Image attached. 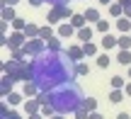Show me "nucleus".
Masks as SVG:
<instances>
[{
  "label": "nucleus",
  "instance_id": "f257e3e1",
  "mask_svg": "<svg viewBox=\"0 0 131 119\" xmlns=\"http://www.w3.org/2000/svg\"><path fill=\"white\" fill-rule=\"evenodd\" d=\"M78 63L68 56V51H49L44 49L39 56H34L29 61V71H32V83L41 92H51L56 88H61L63 83H70L78 78L75 73Z\"/></svg>",
  "mask_w": 131,
  "mask_h": 119
},
{
  "label": "nucleus",
  "instance_id": "f03ea898",
  "mask_svg": "<svg viewBox=\"0 0 131 119\" xmlns=\"http://www.w3.org/2000/svg\"><path fill=\"white\" fill-rule=\"evenodd\" d=\"M83 90H80V85L75 80L70 83H63L61 88H56V90L49 92V105L53 107V112L56 114H70V112H78L80 107H83Z\"/></svg>",
  "mask_w": 131,
  "mask_h": 119
},
{
  "label": "nucleus",
  "instance_id": "7ed1b4c3",
  "mask_svg": "<svg viewBox=\"0 0 131 119\" xmlns=\"http://www.w3.org/2000/svg\"><path fill=\"white\" fill-rule=\"evenodd\" d=\"M3 73L12 75L15 80H32V71H29V61H12V58H10V63H7V61L3 63Z\"/></svg>",
  "mask_w": 131,
  "mask_h": 119
},
{
  "label": "nucleus",
  "instance_id": "20e7f679",
  "mask_svg": "<svg viewBox=\"0 0 131 119\" xmlns=\"http://www.w3.org/2000/svg\"><path fill=\"white\" fill-rule=\"evenodd\" d=\"M73 15H75V12L68 7V3H63V5H56V7H51V10H49V15H46V22L53 27V24H58L61 19H70Z\"/></svg>",
  "mask_w": 131,
  "mask_h": 119
},
{
  "label": "nucleus",
  "instance_id": "39448f33",
  "mask_svg": "<svg viewBox=\"0 0 131 119\" xmlns=\"http://www.w3.org/2000/svg\"><path fill=\"white\" fill-rule=\"evenodd\" d=\"M0 41H3V46H10V51H15V49H22L29 41V37L24 32H10V37H3Z\"/></svg>",
  "mask_w": 131,
  "mask_h": 119
},
{
  "label": "nucleus",
  "instance_id": "423d86ee",
  "mask_svg": "<svg viewBox=\"0 0 131 119\" xmlns=\"http://www.w3.org/2000/svg\"><path fill=\"white\" fill-rule=\"evenodd\" d=\"M44 49H46V41L37 37V39H29V41H27V44L22 46V53H24L27 58H29V56L34 58V56H39V53H41Z\"/></svg>",
  "mask_w": 131,
  "mask_h": 119
},
{
  "label": "nucleus",
  "instance_id": "0eeeda50",
  "mask_svg": "<svg viewBox=\"0 0 131 119\" xmlns=\"http://www.w3.org/2000/svg\"><path fill=\"white\" fill-rule=\"evenodd\" d=\"M66 51H68V56L73 58L75 63H78V61H83V58H85V51H83V44H68V46H66Z\"/></svg>",
  "mask_w": 131,
  "mask_h": 119
},
{
  "label": "nucleus",
  "instance_id": "6e6552de",
  "mask_svg": "<svg viewBox=\"0 0 131 119\" xmlns=\"http://www.w3.org/2000/svg\"><path fill=\"white\" fill-rule=\"evenodd\" d=\"M12 83H15V78L7 75V73H3V78H0V92H3V97H7L10 92H12Z\"/></svg>",
  "mask_w": 131,
  "mask_h": 119
},
{
  "label": "nucleus",
  "instance_id": "1a4fd4ad",
  "mask_svg": "<svg viewBox=\"0 0 131 119\" xmlns=\"http://www.w3.org/2000/svg\"><path fill=\"white\" fill-rule=\"evenodd\" d=\"M75 32H78V29H75L70 22H63V24H58V29H56V34H58L61 39H70Z\"/></svg>",
  "mask_w": 131,
  "mask_h": 119
},
{
  "label": "nucleus",
  "instance_id": "9d476101",
  "mask_svg": "<svg viewBox=\"0 0 131 119\" xmlns=\"http://www.w3.org/2000/svg\"><path fill=\"white\" fill-rule=\"evenodd\" d=\"M39 92H41V90H39L32 80H24V85H22V95H24V97H29V100H32V97H37Z\"/></svg>",
  "mask_w": 131,
  "mask_h": 119
},
{
  "label": "nucleus",
  "instance_id": "9b49d317",
  "mask_svg": "<svg viewBox=\"0 0 131 119\" xmlns=\"http://www.w3.org/2000/svg\"><path fill=\"white\" fill-rule=\"evenodd\" d=\"M75 39H78V41H92V27H90V24H85L83 29H78V32H75Z\"/></svg>",
  "mask_w": 131,
  "mask_h": 119
},
{
  "label": "nucleus",
  "instance_id": "f8f14e48",
  "mask_svg": "<svg viewBox=\"0 0 131 119\" xmlns=\"http://www.w3.org/2000/svg\"><path fill=\"white\" fill-rule=\"evenodd\" d=\"M39 110H41V102H39L37 97H34V100H27V102H24V112H27V117H29V114H37Z\"/></svg>",
  "mask_w": 131,
  "mask_h": 119
},
{
  "label": "nucleus",
  "instance_id": "ddd939ff",
  "mask_svg": "<svg viewBox=\"0 0 131 119\" xmlns=\"http://www.w3.org/2000/svg\"><path fill=\"white\" fill-rule=\"evenodd\" d=\"M114 24H117L119 34H129V32H131V19H129V17H119Z\"/></svg>",
  "mask_w": 131,
  "mask_h": 119
},
{
  "label": "nucleus",
  "instance_id": "4468645a",
  "mask_svg": "<svg viewBox=\"0 0 131 119\" xmlns=\"http://www.w3.org/2000/svg\"><path fill=\"white\" fill-rule=\"evenodd\" d=\"M100 46H102L104 51L114 49V46H117V37H112V34H102V41H100Z\"/></svg>",
  "mask_w": 131,
  "mask_h": 119
},
{
  "label": "nucleus",
  "instance_id": "2eb2a0df",
  "mask_svg": "<svg viewBox=\"0 0 131 119\" xmlns=\"http://www.w3.org/2000/svg\"><path fill=\"white\" fill-rule=\"evenodd\" d=\"M61 41H63V39L56 34V37H51V39L46 41V49H49V51H63V44H61Z\"/></svg>",
  "mask_w": 131,
  "mask_h": 119
},
{
  "label": "nucleus",
  "instance_id": "dca6fc26",
  "mask_svg": "<svg viewBox=\"0 0 131 119\" xmlns=\"http://www.w3.org/2000/svg\"><path fill=\"white\" fill-rule=\"evenodd\" d=\"M117 46L124 51H131V34H119L117 37Z\"/></svg>",
  "mask_w": 131,
  "mask_h": 119
},
{
  "label": "nucleus",
  "instance_id": "f3484780",
  "mask_svg": "<svg viewBox=\"0 0 131 119\" xmlns=\"http://www.w3.org/2000/svg\"><path fill=\"white\" fill-rule=\"evenodd\" d=\"M109 85H112V90H124V88H126V78L124 75H112Z\"/></svg>",
  "mask_w": 131,
  "mask_h": 119
},
{
  "label": "nucleus",
  "instance_id": "a211bd4d",
  "mask_svg": "<svg viewBox=\"0 0 131 119\" xmlns=\"http://www.w3.org/2000/svg\"><path fill=\"white\" fill-rule=\"evenodd\" d=\"M83 15H85V19H88V22H95V24L102 19V17H100V10H97V7H88Z\"/></svg>",
  "mask_w": 131,
  "mask_h": 119
},
{
  "label": "nucleus",
  "instance_id": "6ab92c4d",
  "mask_svg": "<svg viewBox=\"0 0 131 119\" xmlns=\"http://www.w3.org/2000/svg\"><path fill=\"white\" fill-rule=\"evenodd\" d=\"M117 63H122V66H131V51H124V49H119V53H117Z\"/></svg>",
  "mask_w": 131,
  "mask_h": 119
},
{
  "label": "nucleus",
  "instance_id": "aec40b11",
  "mask_svg": "<svg viewBox=\"0 0 131 119\" xmlns=\"http://www.w3.org/2000/svg\"><path fill=\"white\" fill-rule=\"evenodd\" d=\"M0 17H3V22H12L15 17V7H10V5H3V12H0Z\"/></svg>",
  "mask_w": 131,
  "mask_h": 119
},
{
  "label": "nucleus",
  "instance_id": "412c9836",
  "mask_svg": "<svg viewBox=\"0 0 131 119\" xmlns=\"http://www.w3.org/2000/svg\"><path fill=\"white\" fill-rule=\"evenodd\" d=\"M51 37H56V32L51 29V24H44V27L39 29V39H44V41H49Z\"/></svg>",
  "mask_w": 131,
  "mask_h": 119
},
{
  "label": "nucleus",
  "instance_id": "4be33fe9",
  "mask_svg": "<svg viewBox=\"0 0 131 119\" xmlns=\"http://www.w3.org/2000/svg\"><path fill=\"white\" fill-rule=\"evenodd\" d=\"M83 51H85V58H88V56H95V58H97L100 56V53H97V44H92V41H85L83 44Z\"/></svg>",
  "mask_w": 131,
  "mask_h": 119
},
{
  "label": "nucleus",
  "instance_id": "5701e85b",
  "mask_svg": "<svg viewBox=\"0 0 131 119\" xmlns=\"http://www.w3.org/2000/svg\"><path fill=\"white\" fill-rule=\"evenodd\" d=\"M70 24H73L75 29H83L85 24H88V19H85V15L80 12V15H73V17H70Z\"/></svg>",
  "mask_w": 131,
  "mask_h": 119
},
{
  "label": "nucleus",
  "instance_id": "b1692460",
  "mask_svg": "<svg viewBox=\"0 0 131 119\" xmlns=\"http://www.w3.org/2000/svg\"><path fill=\"white\" fill-rule=\"evenodd\" d=\"M109 15H112V17H124V5L122 3H112V5H109Z\"/></svg>",
  "mask_w": 131,
  "mask_h": 119
},
{
  "label": "nucleus",
  "instance_id": "393cba45",
  "mask_svg": "<svg viewBox=\"0 0 131 119\" xmlns=\"http://www.w3.org/2000/svg\"><path fill=\"white\" fill-rule=\"evenodd\" d=\"M124 97H126V92H124V90H112V92H109V102H112V105L124 102Z\"/></svg>",
  "mask_w": 131,
  "mask_h": 119
},
{
  "label": "nucleus",
  "instance_id": "a878e982",
  "mask_svg": "<svg viewBox=\"0 0 131 119\" xmlns=\"http://www.w3.org/2000/svg\"><path fill=\"white\" fill-rule=\"evenodd\" d=\"M39 29H41V27H39V24H34V22H29L27 27H24V34H27L29 39H37V37H39Z\"/></svg>",
  "mask_w": 131,
  "mask_h": 119
},
{
  "label": "nucleus",
  "instance_id": "bb28decb",
  "mask_svg": "<svg viewBox=\"0 0 131 119\" xmlns=\"http://www.w3.org/2000/svg\"><path fill=\"white\" fill-rule=\"evenodd\" d=\"M83 107H85V110H88V112H97V97H85V100H83Z\"/></svg>",
  "mask_w": 131,
  "mask_h": 119
},
{
  "label": "nucleus",
  "instance_id": "cd10ccee",
  "mask_svg": "<svg viewBox=\"0 0 131 119\" xmlns=\"http://www.w3.org/2000/svg\"><path fill=\"white\" fill-rule=\"evenodd\" d=\"M97 68H109V63H112V58H109V53H100L97 58Z\"/></svg>",
  "mask_w": 131,
  "mask_h": 119
},
{
  "label": "nucleus",
  "instance_id": "c85d7f7f",
  "mask_svg": "<svg viewBox=\"0 0 131 119\" xmlns=\"http://www.w3.org/2000/svg\"><path fill=\"white\" fill-rule=\"evenodd\" d=\"M0 114H3V119H22L17 112H7V102H3V107H0Z\"/></svg>",
  "mask_w": 131,
  "mask_h": 119
},
{
  "label": "nucleus",
  "instance_id": "c756f323",
  "mask_svg": "<svg viewBox=\"0 0 131 119\" xmlns=\"http://www.w3.org/2000/svg\"><path fill=\"white\" fill-rule=\"evenodd\" d=\"M22 97H24V95H19V92H10V95L5 97V102H10V105L15 107V105H19V102H22Z\"/></svg>",
  "mask_w": 131,
  "mask_h": 119
},
{
  "label": "nucleus",
  "instance_id": "7c9ffc66",
  "mask_svg": "<svg viewBox=\"0 0 131 119\" xmlns=\"http://www.w3.org/2000/svg\"><path fill=\"white\" fill-rule=\"evenodd\" d=\"M29 22H24V19H12V32H24V27H27Z\"/></svg>",
  "mask_w": 131,
  "mask_h": 119
},
{
  "label": "nucleus",
  "instance_id": "2f4dec72",
  "mask_svg": "<svg viewBox=\"0 0 131 119\" xmlns=\"http://www.w3.org/2000/svg\"><path fill=\"white\" fill-rule=\"evenodd\" d=\"M75 73H78V75H88V73H90V66H88V63H83V61H78Z\"/></svg>",
  "mask_w": 131,
  "mask_h": 119
},
{
  "label": "nucleus",
  "instance_id": "473e14b6",
  "mask_svg": "<svg viewBox=\"0 0 131 119\" xmlns=\"http://www.w3.org/2000/svg\"><path fill=\"white\" fill-rule=\"evenodd\" d=\"M95 29L102 32V34H109V22H107V19H100V22L95 24Z\"/></svg>",
  "mask_w": 131,
  "mask_h": 119
},
{
  "label": "nucleus",
  "instance_id": "72a5a7b5",
  "mask_svg": "<svg viewBox=\"0 0 131 119\" xmlns=\"http://www.w3.org/2000/svg\"><path fill=\"white\" fill-rule=\"evenodd\" d=\"M39 112H41L44 117H53V114H56V112H53V107H51V105H41V110H39Z\"/></svg>",
  "mask_w": 131,
  "mask_h": 119
},
{
  "label": "nucleus",
  "instance_id": "f704fd0d",
  "mask_svg": "<svg viewBox=\"0 0 131 119\" xmlns=\"http://www.w3.org/2000/svg\"><path fill=\"white\" fill-rule=\"evenodd\" d=\"M88 117H90V112L85 110V107H80V110L75 112V119H88Z\"/></svg>",
  "mask_w": 131,
  "mask_h": 119
},
{
  "label": "nucleus",
  "instance_id": "c9c22d12",
  "mask_svg": "<svg viewBox=\"0 0 131 119\" xmlns=\"http://www.w3.org/2000/svg\"><path fill=\"white\" fill-rule=\"evenodd\" d=\"M44 3H49L51 7H56V5H63V3H68V0H44Z\"/></svg>",
  "mask_w": 131,
  "mask_h": 119
},
{
  "label": "nucleus",
  "instance_id": "e433bc0d",
  "mask_svg": "<svg viewBox=\"0 0 131 119\" xmlns=\"http://www.w3.org/2000/svg\"><path fill=\"white\" fill-rule=\"evenodd\" d=\"M88 119H104V117L100 114V112H90V117H88Z\"/></svg>",
  "mask_w": 131,
  "mask_h": 119
},
{
  "label": "nucleus",
  "instance_id": "4c0bfd02",
  "mask_svg": "<svg viewBox=\"0 0 131 119\" xmlns=\"http://www.w3.org/2000/svg\"><path fill=\"white\" fill-rule=\"evenodd\" d=\"M117 119H131V114H129V112H119Z\"/></svg>",
  "mask_w": 131,
  "mask_h": 119
},
{
  "label": "nucleus",
  "instance_id": "58836bf2",
  "mask_svg": "<svg viewBox=\"0 0 131 119\" xmlns=\"http://www.w3.org/2000/svg\"><path fill=\"white\" fill-rule=\"evenodd\" d=\"M27 3H29V5H32V7H39V5H41V3H44V0H27Z\"/></svg>",
  "mask_w": 131,
  "mask_h": 119
},
{
  "label": "nucleus",
  "instance_id": "ea45409f",
  "mask_svg": "<svg viewBox=\"0 0 131 119\" xmlns=\"http://www.w3.org/2000/svg\"><path fill=\"white\" fill-rule=\"evenodd\" d=\"M124 17L131 19V5H126V7H124Z\"/></svg>",
  "mask_w": 131,
  "mask_h": 119
},
{
  "label": "nucleus",
  "instance_id": "a19ab883",
  "mask_svg": "<svg viewBox=\"0 0 131 119\" xmlns=\"http://www.w3.org/2000/svg\"><path fill=\"white\" fill-rule=\"evenodd\" d=\"M27 119H44V114H41V112H37V114H29Z\"/></svg>",
  "mask_w": 131,
  "mask_h": 119
},
{
  "label": "nucleus",
  "instance_id": "79ce46f5",
  "mask_svg": "<svg viewBox=\"0 0 131 119\" xmlns=\"http://www.w3.org/2000/svg\"><path fill=\"white\" fill-rule=\"evenodd\" d=\"M3 5H10V7H15V5H17V0H3Z\"/></svg>",
  "mask_w": 131,
  "mask_h": 119
},
{
  "label": "nucleus",
  "instance_id": "37998d69",
  "mask_svg": "<svg viewBox=\"0 0 131 119\" xmlns=\"http://www.w3.org/2000/svg\"><path fill=\"white\" fill-rule=\"evenodd\" d=\"M124 92H126V95H129V97H131V80H129V83H126V88H124Z\"/></svg>",
  "mask_w": 131,
  "mask_h": 119
},
{
  "label": "nucleus",
  "instance_id": "c03bdc74",
  "mask_svg": "<svg viewBox=\"0 0 131 119\" xmlns=\"http://www.w3.org/2000/svg\"><path fill=\"white\" fill-rule=\"evenodd\" d=\"M66 114H53V117H49V119H63Z\"/></svg>",
  "mask_w": 131,
  "mask_h": 119
},
{
  "label": "nucleus",
  "instance_id": "a18cd8bd",
  "mask_svg": "<svg viewBox=\"0 0 131 119\" xmlns=\"http://www.w3.org/2000/svg\"><path fill=\"white\" fill-rule=\"evenodd\" d=\"M119 3H122L124 7H126V5H131V0H119Z\"/></svg>",
  "mask_w": 131,
  "mask_h": 119
},
{
  "label": "nucleus",
  "instance_id": "49530a36",
  "mask_svg": "<svg viewBox=\"0 0 131 119\" xmlns=\"http://www.w3.org/2000/svg\"><path fill=\"white\" fill-rule=\"evenodd\" d=\"M126 78H129V80H131V66L126 68Z\"/></svg>",
  "mask_w": 131,
  "mask_h": 119
},
{
  "label": "nucleus",
  "instance_id": "de8ad7c7",
  "mask_svg": "<svg viewBox=\"0 0 131 119\" xmlns=\"http://www.w3.org/2000/svg\"><path fill=\"white\" fill-rule=\"evenodd\" d=\"M100 3H102V5H112V0H100Z\"/></svg>",
  "mask_w": 131,
  "mask_h": 119
},
{
  "label": "nucleus",
  "instance_id": "09e8293b",
  "mask_svg": "<svg viewBox=\"0 0 131 119\" xmlns=\"http://www.w3.org/2000/svg\"><path fill=\"white\" fill-rule=\"evenodd\" d=\"M129 34H131V32H129Z\"/></svg>",
  "mask_w": 131,
  "mask_h": 119
}]
</instances>
